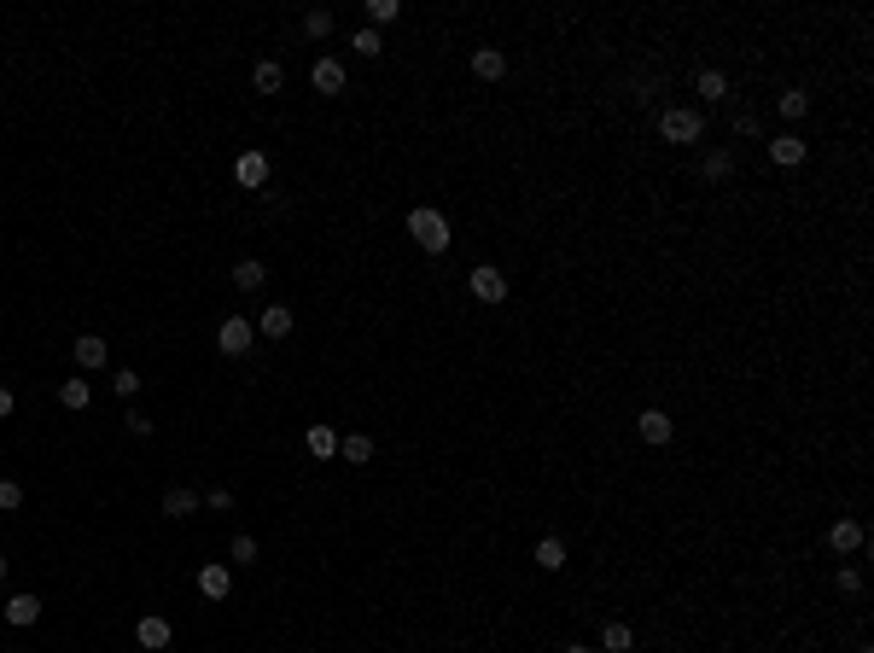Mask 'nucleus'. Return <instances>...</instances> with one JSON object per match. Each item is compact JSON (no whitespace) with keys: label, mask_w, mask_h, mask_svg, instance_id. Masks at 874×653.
Listing matches in <instances>:
<instances>
[{"label":"nucleus","mask_w":874,"mask_h":653,"mask_svg":"<svg viewBox=\"0 0 874 653\" xmlns=\"http://www.w3.org/2000/svg\"><path fill=\"white\" fill-rule=\"evenodd\" d=\"M403 234L420 245V257H449L455 251V216L443 205H414L403 216Z\"/></svg>","instance_id":"f257e3e1"},{"label":"nucleus","mask_w":874,"mask_h":653,"mask_svg":"<svg viewBox=\"0 0 874 653\" xmlns=\"http://www.w3.org/2000/svg\"><path fill=\"white\" fill-rule=\"evenodd\" d=\"M863 549H869V519L834 514L828 525H822V554H828V560H857Z\"/></svg>","instance_id":"f03ea898"},{"label":"nucleus","mask_w":874,"mask_h":653,"mask_svg":"<svg viewBox=\"0 0 874 653\" xmlns=\"http://www.w3.org/2000/svg\"><path fill=\"white\" fill-rule=\"evenodd\" d=\"M467 298L484 304V310H502L507 298H513V275H507L502 263H472L467 269Z\"/></svg>","instance_id":"7ed1b4c3"},{"label":"nucleus","mask_w":874,"mask_h":653,"mask_svg":"<svg viewBox=\"0 0 874 653\" xmlns=\"http://www.w3.org/2000/svg\"><path fill=\"white\" fill-rule=\"evenodd\" d=\"M507 70H513V53H507L502 41H478L467 53V76L478 82V88H496V82H507Z\"/></svg>","instance_id":"20e7f679"},{"label":"nucleus","mask_w":874,"mask_h":653,"mask_svg":"<svg viewBox=\"0 0 874 653\" xmlns=\"http://www.w3.org/2000/svg\"><path fill=\"white\" fill-rule=\"evenodd\" d=\"M251 344H257V321H251V315H222V321H216V350H222V356H228V362H245V356H251Z\"/></svg>","instance_id":"39448f33"},{"label":"nucleus","mask_w":874,"mask_h":653,"mask_svg":"<svg viewBox=\"0 0 874 653\" xmlns=\"http://www.w3.org/2000/svg\"><path fill=\"white\" fill-rule=\"evenodd\" d=\"M274 181V158L263 152V146H245V152H234V187H245V193H263Z\"/></svg>","instance_id":"423d86ee"},{"label":"nucleus","mask_w":874,"mask_h":653,"mask_svg":"<svg viewBox=\"0 0 874 653\" xmlns=\"http://www.w3.org/2000/svg\"><path fill=\"white\" fill-rule=\"evenodd\" d=\"M309 88L321 100H338V94H350V70L338 65L333 53H321V59H309Z\"/></svg>","instance_id":"0eeeda50"},{"label":"nucleus","mask_w":874,"mask_h":653,"mask_svg":"<svg viewBox=\"0 0 874 653\" xmlns=\"http://www.w3.org/2000/svg\"><path fill=\"white\" fill-rule=\"evenodd\" d=\"M193 584H199L204 601H234V566L228 560H204L193 572Z\"/></svg>","instance_id":"6e6552de"},{"label":"nucleus","mask_w":874,"mask_h":653,"mask_svg":"<svg viewBox=\"0 0 874 653\" xmlns=\"http://www.w3.org/2000/svg\"><path fill=\"white\" fill-rule=\"evenodd\" d=\"M41 607H47V601H41L35 589H12V595L0 601V619L12 624V630H30V624H41Z\"/></svg>","instance_id":"1a4fd4ad"},{"label":"nucleus","mask_w":874,"mask_h":653,"mask_svg":"<svg viewBox=\"0 0 874 653\" xmlns=\"http://www.w3.org/2000/svg\"><path fill=\"white\" fill-rule=\"evenodd\" d=\"M828 589H834L840 601H863V595H869V572H863L857 560H834V566H828Z\"/></svg>","instance_id":"9d476101"},{"label":"nucleus","mask_w":874,"mask_h":653,"mask_svg":"<svg viewBox=\"0 0 874 653\" xmlns=\"http://www.w3.org/2000/svg\"><path fill=\"white\" fill-rule=\"evenodd\" d=\"M135 642H140V653H169V648H175V624H169L164 613H140V619H135Z\"/></svg>","instance_id":"9b49d317"},{"label":"nucleus","mask_w":874,"mask_h":653,"mask_svg":"<svg viewBox=\"0 0 874 653\" xmlns=\"http://www.w3.org/2000/svg\"><path fill=\"white\" fill-rule=\"evenodd\" d=\"M70 362H76L82 374H100L105 362H111V344H105V333H76V339H70Z\"/></svg>","instance_id":"f8f14e48"},{"label":"nucleus","mask_w":874,"mask_h":653,"mask_svg":"<svg viewBox=\"0 0 874 653\" xmlns=\"http://www.w3.org/2000/svg\"><path fill=\"white\" fill-rule=\"evenodd\" d=\"M303 449H309L315 461L333 467V461H338V426H333V420H309V426H303Z\"/></svg>","instance_id":"ddd939ff"},{"label":"nucleus","mask_w":874,"mask_h":653,"mask_svg":"<svg viewBox=\"0 0 874 653\" xmlns=\"http://www.w3.org/2000/svg\"><path fill=\"white\" fill-rule=\"evenodd\" d=\"M251 94L280 100V94H286V59H257V65H251Z\"/></svg>","instance_id":"4468645a"},{"label":"nucleus","mask_w":874,"mask_h":653,"mask_svg":"<svg viewBox=\"0 0 874 653\" xmlns=\"http://www.w3.org/2000/svg\"><path fill=\"white\" fill-rule=\"evenodd\" d=\"M199 508H204V490H193V484H169L164 502H158V514H164V519H193Z\"/></svg>","instance_id":"2eb2a0df"},{"label":"nucleus","mask_w":874,"mask_h":653,"mask_svg":"<svg viewBox=\"0 0 874 653\" xmlns=\"http://www.w3.org/2000/svg\"><path fill=\"white\" fill-rule=\"evenodd\" d=\"M257 333L274 344H286L292 333H298V315H292V304H269V310L257 315Z\"/></svg>","instance_id":"dca6fc26"},{"label":"nucleus","mask_w":874,"mask_h":653,"mask_svg":"<svg viewBox=\"0 0 874 653\" xmlns=\"http://www.w3.org/2000/svg\"><path fill=\"white\" fill-rule=\"evenodd\" d=\"M531 566H537V572H566V566H572V543H566V537H537Z\"/></svg>","instance_id":"f3484780"},{"label":"nucleus","mask_w":874,"mask_h":653,"mask_svg":"<svg viewBox=\"0 0 874 653\" xmlns=\"http://www.w3.org/2000/svg\"><path fill=\"white\" fill-rule=\"evenodd\" d=\"M228 286H234V292H263V286H269V263H263V257H239L234 269H228Z\"/></svg>","instance_id":"a211bd4d"},{"label":"nucleus","mask_w":874,"mask_h":653,"mask_svg":"<svg viewBox=\"0 0 874 653\" xmlns=\"http://www.w3.org/2000/svg\"><path fill=\"white\" fill-rule=\"evenodd\" d=\"M59 409H65V414H88V409H94V385H88L82 374H70L65 385H59Z\"/></svg>","instance_id":"6ab92c4d"},{"label":"nucleus","mask_w":874,"mask_h":653,"mask_svg":"<svg viewBox=\"0 0 874 653\" xmlns=\"http://www.w3.org/2000/svg\"><path fill=\"white\" fill-rule=\"evenodd\" d=\"M373 449H379L373 432H350V438H338V461H344V467H368Z\"/></svg>","instance_id":"aec40b11"},{"label":"nucleus","mask_w":874,"mask_h":653,"mask_svg":"<svg viewBox=\"0 0 874 653\" xmlns=\"http://www.w3.org/2000/svg\"><path fill=\"white\" fill-rule=\"evenodd\" d=\"M362 12H368V30L403 24V0H362Z\"/></svg>","instance_id":"412c9836"},{"label":"nucleus","mask_w":874,"mask_h":653,"mask_svg":"<svg viewBox=\"0 0 874 653\" xmlns=\"http://www.w3.org/2000/svg\"><path fill=\"white\" fill-rule=\"evenodd\" d=\"M263 560V543L251 537V531H234V543H228V566H257Z\"/></svg>","instance_id":"4be33fe9"},{"label":"nucleus","mask_w":874,"mask_h":653,"mask_svg":"<svg viewBox=\"0 0 874 653\" xmlns=\"http://www.w3.org/2000/svg\"><path fill=\"white\" fill-rule=\"evenodd\" d=\"M333 24H338V18H333V6H309V12H303V18H298V30L309 35V41H321V35H333Z\"/></svg>","instance_id":"5701e85b"},{"label":"nucleus","mask_w":874,"mask_h":653,"mask_svg":"<svg viewBox=\"0 0 874 653\" xmlns=\"http://www.w3.org/2000/svg\"><path fill=\"white\" fill-rule=\"evenodd\" d=\"M350 47H356V53H362L368 65H379V59H385V35H379V30H368V24H362V30L350 35Z\"/></svg>","instance_id":"b1692460"},{"label":"nucleus","mask_w":874,"mask_h":653,"mask_svg":"<svg viewBox=\"0 0 874 653\" xmlns=\"http://www.w3.org/2000/svg\"><path fill=\"white\" fill-rule=\"evenodd\" d=\"M24 502H30L24 479H0V514H24Z\"/></svg>","instance_id":"393cba45"},{"label":"nucleus","mask_w":874,"mask_h":653,"mask_svg":"<svg viewBox=\"0 0 874 653\" xmlns=\"http://www.w3.org/2000/svg\"><path fill=\"white\" fill-rule=\"evenodd\" d=\"M111 391H117L123 403H135L140 397V368H111Z\"/></svg>","instance_id":"a878e982"},{"label":"nucleus","mask_w":874,"mask_h":653,"mask_svg":"<svg viewBox=\"0 0 874 653\" xmlns=\"http://www.w3.org/2000/svg\"><path fill=\"white\" fill-rule=\"evenodd\" d=\"M123 432H129V438H152V432H158V420H152V414H140L135 403H129V409H123Z\"/></svg>","instance_id":"bb28decb"},{"label":"nucleus","mask_w":874,"mask_h":653,"mask_svg":"<svg viewBox=\"0 0 874 653\" xmlns=\"http://www.w3.org/2000/svg\"><path fill=\"white\" fill-rule=\"evenodd\" d=\"M204 508H210V514H234V490H228V484H210V490H204Z\"/></svg>","instance_id":"cd10ccee"},{"label":"nucleus","mask_w":874,"mask_h":653,"mask_svg":"<svg viewBox=\"0 0 874 653\" xmlns=\"http://www.w3.org/2000/svg\"><path fill=\"white\" fill-rule=\"evenodd\" d=\"M12 414H18V391H12V385H0V420H12Z\"/></svg>","instance_id":"c85d7f7f"},{"label":"nucleus","mask_w":874,"mask_h":653,"mask_svg":"<svg viewBox=\"0 0 874 653\" xmlns=\"http://www.w3.org/2000/svg\"><path fill=\"white\" fill-rule=\"evenodd\" d=\"M560 653H595V642H566Z\"/></svg>","instance_id":"c756f323"},{"label":"nucleus","mask_w":874,"mask_h":653,"mask_svg":"<svg viewBox=\"0 0 874 653\" xmlns=\"http://www.w3.org/2000/svg\"><path fill=\"white\" fill-rule=\"evenodd\" d=\"M6 578H12V560H6V554H0V584H6Z\"/></svg>","instance_id":"7c9ffc66"}]
</instances>
